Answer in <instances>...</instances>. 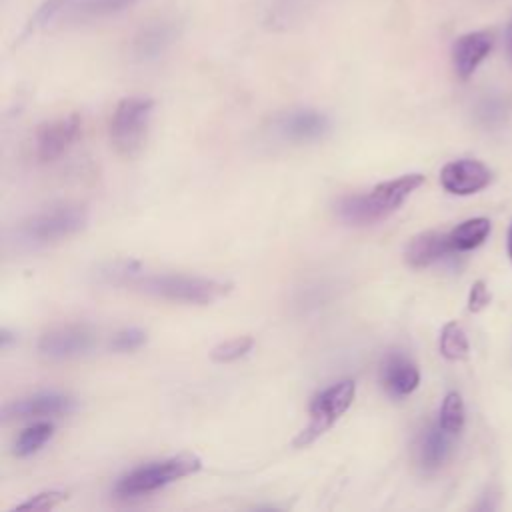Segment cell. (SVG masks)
<instances>
[{"label": "cell", "instance_id": "484cf974", "mask_svg": "<svg viewBox=\"0 0 512 512\" xmlns=\"http://www.w3.org/2000/svg\"><path fill=\"white\" fill-rule=\"evenodd\" d=\"M12 340H16V338L12 336V332H10L8 328H2V330H0V346H2V348H8Z\"/></svg>", "mask_w": 512, "mask_h": 512}, {"label": "cell", "instance_id": "30bf717a", "mask_svg": "<svg viewBox=\"0 0 512 512\" xmlns=\"http://www.w3.org/2000/svg\"><path fill=\"white\" fill-rule=\"evenodd\" d=\"M276 130L284 140L304 144L324 138V134L330 130V120L318 110L302 108L280 116L276 122Z\"/></svg>", "mask_w": 512, "mask_h": 512}, {"label": "cell", "instance_id": "d4e9b609", "mask_svg": "<svg viewBox=\"0 0 512 512\" xmlns=\"http://www.w3.org/2000/svg\"><path fill=\"white\" fill-rule=\"evenodd\" d=\"M66 0H46L34 14V26H40V24H46L52 20V16L56 12H60V8H64Z\"/></svg>", "mask_w": 512, "mask_h": 512}, {"label": "cell", "instance_id": "277c9868", "mask_svg": "<svg viewBox=\"0 0 512 512\" xmlns=\"http://www.w3.org/2000/svg\"><path fill=\"white\" fill-rule=\"evenodd\" d=\"M154 100L150 98H124L118 102L110 118V142L122 158L140 154L152 116Z\"/></svg>", "mask_w": 512, "mask_h": 512}, {"label": "cell", "instance_id": "d6986e66", "mask_svg": "<svg viewBox=\"0 0 512 512\" xmlns=\"http://www.w3.org/2000/svg\"><path fill=\"white\" fill-rule=\"evenodd\" d=\"M440 426L452 436L458 434L464 426V402L458 392H448L440 406Z\"/></svg>", "mask_w": 512, "mask_h": 512}, {"label": "cell", "instance_id": "52a82bcc", "mask_svg": "<svg viewBox=\"0 0 512 512\" xmlns=\"http://www.w3.org/2000/svg\"><path fill=\"white\" fill-rule=\"evenodd\" d=\"M94 332L82 324H68L48 330L38 340V350L46 358L68 360L84 356L94 346Z\"/></svg>", "mask_w": 512, "mask_h": 512}, {"label": "cell", "instance_id": "4316f807", "mask_svg": "<svg viewBox=\"0 0 512 512\" xmlns=\"http://www.w3.org/2000/svg\"><path fill=\"white\" fill-rule=\"evenodd\" d=\"M506 50H508V56L512 60V20L508 24V32H506Z\"/></svg>", "mask_w": 512, "mask_h": 512}, {"label": "cell", "instance_id": "8fae6325", "mask_svg": "<svg viewBox=\"0 0 512 512\" xmlns=\"http://www.w3.org/2000/svg\"><path fill=\"white\" fill-rule=\"evenodd\" d=\"M494 34L490 30H476L462 34L452 46V64L458 78L468 80L480 62L492 52Z\"/></svg>", "mask_w": 512, "mask_h": 512}, {"label": "cell", "instance_id": "44dd1931", "mask_svg": "<svg viewBox=\"0 0 512 512\" xmlns=\"http://www.w3.org/2000/svg\"><path fill=\"white\" fill-rule=\"evenodd\" d=\"M146 344V332L140 328H124L110 340L112 352H134Z\"/></svg>", "mask_w": 512, "mask_h": 512}, {"label": "cell", "instance_id": "2e32d148", "mask_svg": "<svg viewBox=\"0 0 512 512\" xmlns=\"http://www.w3.org/2000/svg\"><path fill=\"white\" fill-rule=\"evenodd\" d=\"M490 220L488 218H470L460 222L456 228L448 232V240L454 252H468L478 248L490 234Z\"/></svg>", "mask_w": 512, "mask_h": 512}, {"label": "cell", "instance_id": "cb8c5ba5", "mask_svg": "<svg viewBox=\"0 0 512 512\" xmlns=\"http://www.w3.org/2000/svg\"><path fill=\"white\" fill-rule=\"evenodd\" d=\"M490 302V292L486 288V284L482 280H476L470 288V294H468V310L470 312H480L488 306Z\"/></svg>", "mask_w": 512, "mask_h": 512}, {"label": "cell", "instance_id": "9a60e30c", "mask_svg": "<svg viewBox=\"0 0 512 512\" xmlns=\"http://www.w3.org/2000/svg\"><path fill=\"white\" fill-rule=\"evenodd\" d=\"M450 432H446L440 422L438 424H430L422 430L420 438H418V446H416V456H418V464L420 468L432 472L438 470L448 454H450Z\"/></svg>", "mask_w": 512, "mask_h": 512}, {"label": "cell", "instance_id": "ba28073f", "mask_svg": "<svg viewBox=\"0 0 512 512\" xmlns=\"http://www.w3.org/2000/svg\"><path fill=\"white\" fill-rule=\"evenodd\" d=\"M492 180V172L486 164L472 158H460L448 162L440 172V184L454 196H470L486 188Z\"/></svg>", "mask_w": 512, "mask_h": 512}, {"label": "cell", "instance_id": "7402d4cb", "mask_svg": "<svg viewBox=\"0 0 512 512\" xmlns=\"http://www.w3.org/2000/svg\"><path fill=\"white\" fill-rule=\"evenodd\" d=\"M66 492H60V490H46V492H40V494H34L32 498H28L26 502L18 504L14 510H38V512H46V510H52L56 508L58 504H62L66 500Z\"/></svg>", "mask_w": 512, "mask_h": 512}, {"label": "cell", "instance_id": "4fadbf2b", "mask_svg": "<svg viewBox=\"0 0 512 512\" xmlns=\"http://www.w3.org/2000/svg\"><path fill=\"white\" fill-rule=\"evenodd\" d=\"M382 386L390 396L402 398L412 394L420 384L418 366L402 352H388L380 368Z\"/></svg>", "mask_w": 512, "mask_h": 512}, {"label": "cell", "instance_id": "5b68a950", "mask_svg": "<svg viewBox=\"0 0 512 512\" xmlns=\"http://www.w3.org/2000/svg\"><path fill=\"white\" fill-rule=\"evenodd\" d=\"M88 222V214L78 204H64L38 212L18 226V236L32 244H46L80 232Z\"/></svg>", "mask_w": 512, "mask_h": 512}, {"label": "cell", "instance_id": "7c38bea8", "mask_svg": "<svg viewBox=\"0 0 512 512\" xmlns=\"http://www.w3.org/2000/svg\"><path fill=\"white\" fill-rule=\"evenodd\" d=\"M74 410V400L60 392H38L28 398H20L2 408L4 420L32 418V416H58Z\"/></svg>", "mask_w": 512, "mask_h": 512}, {"label": "cell", "instance_id": "83f0119b", "mask_svg": "<svg viewBox=\"0 0 512 512\" xmlns=\"http://www.w3.org/2000/svg\"><path fill=\"white\" fill-rule=\"evenodd\" d=\"M508 256L512 260V224H510V230H508Z\"/></svg>", "mask_w": 512, "mask_h": 512}, {"label": "cell", "instance_id": "5bb4252c", "mask_svg": "<svg viewBox=\"0 0 512 512\" xmlns=\"http://www.w3.org/2000/svg\"><path fill=\"white\" fill-rule=\"evenodd\" d=\"M448 254H454L448 234L436 230L416 234L404 248V260L412 268H428Z\"/></svg>", "mask_w": 512, "mask_h": 512}, {"label": "cell", "instance_id": "ac0fdd59", "mask_svg": "<svg viewBox=\"0 0 512 512\" xmlns=\"http://www.w3.org/2000/svg\"><path fill=\"white\" fill-rule=\"evenodd\" d=\"M440 352L446 360H464L470 352L468 338L456 322L444 324L440 332Z\"/></svg>", "mask_w": 512, "mask_h": 512}, {"label": "cell", "instance_id": "8992f818", "mask_svg": "<svg viewBox=\"0 0 512 512\" xmlns=\"http://www.w3.org/2000/svg\"><path fill=\"white\" fill-rule=\"evenodd\" d=\"M356 394V384L352 380H342L326 390L318 392L310 402V422L294 440V446H306L322 436L352 404Z\"/></svg>", "mask_w": 512, "mask_h": 512}, {"label": "cell", "instance_id": "7a4b0ae2", "mask_svg": "<svg viewBox=\"0 0 512 512\" xmlns=\"http://www.w3.org/2000/svg\"><path fill=\"white\" fill-rule=\"evenodd\" d=\"M124 284L136 286L140 292L186 304H212L226 296L232 284L202 278V276H186V274H144L136 264Z\"/></svg>", "mask_w": 512, "mask_h": 512}, {"label": "cell", "instance_id": "e0dca14e", "mask_svg": "<svg viewBox=\"0 0 512 512\" xmlns=\"http://www.w3.org/2000/svg\"><path fill=\"white\" fill-rule=\"evenodd\" d=\"M54 434V424L52 422H36L28 428H24L16 442H14V454L18 458H28L36 454Z\"/></svg>", "mask_w": 512, "mask_h": 512}, {"label": "cell", "instance_id": "ffe728a7", "mask_svg": "<svg viewBox=\"0 0 512 512\" xmlns=\"http://www.w3.org/2000/svg\"><path fill=\"white\" fill-rule=\"evenodd\" d=\"M252 346H254V340L250 336H238V338H232V340H226V342L214 346L210 352V358L218 364H228V362H234V360H240L242 356H246Z\"/></svg>", "mask_w": 512, "mask_h": 512}, {"label": "cell", "instance_id": "6da1fadb", "mask_svg": "<svg viewBox=\"0 0 512 512\" xmlns=\"http://www.w3.org/2000/svg\"><path fill=\"white\" fill-rule=\"evenodd\" d=\"M422 184V174H404L394 180L380 182L368 194H352L340 198L336 204V216L352 226L380 222L396 212Z\"/></svg>", "mask_w": 512, "mask_h": 512}, {"label": "cell", "instance_id": "603a6c76", "mask_svg": "<svg viewBox=\"0 0 512 512\" xmlns=\"http://www.w3.org/2000/svg\"><path fill=\"white\" fill-rule=\"evenodd\" d=\"M134 0H80V8L92 14H108L130 6Z\"/></svg>", "mask_w": 512, "mask_h": 512}, {"label": "cell", "instance_id": "3957f363", "mask_svg": "<svg viewBox=\"0 0 512 512\" xmlns=\"http://www.w3.org/2000/svg\"><path fill=\"white\" fill-rule=\"evenodd\" d=\"M202 468V460L194 454H178L160 462H150L146 466H138L118 478L114 492L122 498L144 496L156 492L184 476H190Z\"/></svg>", "mask_w": 512, "mask_h": 512}, {"label": "cell", "instance_id": "9c48e42d", "mask_svg": "<svg viewBox=\"0 0 512 512\" xmlns=\"http://www.w3.org/2000/svg\"><path fill=\"white\" fill-rule=\"evenodd\" d=\"M80 132V116L70 114L66 118H58L46 122L36 132V156L40 162H52L60 158L76 140Z\"/></svg>", "mask_w": 512, "mask_h": 512}]
</instances>
